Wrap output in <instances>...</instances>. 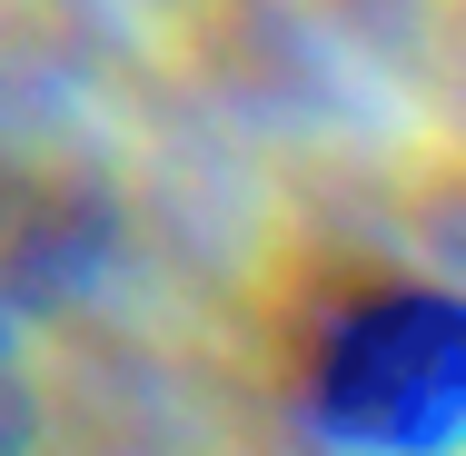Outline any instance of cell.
Masks as SVG:
<instances>
[{
	"label": "cell",
	"instance_id": "6da1fadb",
	"mask_svg": "<svg viewBox=\"0 0 466 456\" xmlns=\"http://www.w3.org/2000/svg\"><path fill=\"white\" fill-rule=\"evenodd\" d=\"M466 407V308L427 278L358 288L318 318L298 417L338 456H447Z\"/></svg>",
	"mask_w": 466,
	"mask_h": 456
},
{
	"label": "cell",
	"instance_id": "7a4b0ae2",
	"mask_svg": "<svg viewBox=\"0 0 466 456\" xmlns=\"http://www.w3.org/2000/svg\"><path fill=\"white\" fill-rule=\"evenodd\" d=\"M0 456H30V377L10 348V298H0Z\"/></svg>",
	"mask_w": 466,
	"mask_h": 456
}]
</instances>
